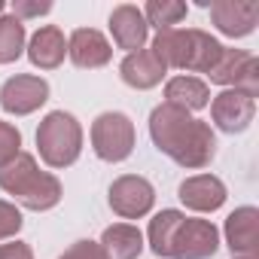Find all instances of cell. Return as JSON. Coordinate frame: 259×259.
Returning <instances> with one entry per match:
<instances>
[{"label": "cell", "instance_id": "obj_1", "mask_svg": "<svg viewBox=\"0 0 259 259\" xmlns=\"http://www.w3.org/2000/svg\"><path fill=\"white\" fill-rule=\"evenodd\" d=\"M150 138L162 156L186 171H201L217 159V135L210 122L165 101L150 113Z\"/></svg>", "mask_w": 259, "mask_h": 259}, {"label": "cell", "instance_id": "obj_2", "mask_svg": "<svg viewBox=\"0 0 259 259\" xmlns=\"http://www.w3.org/2000/svg\"><path fill=\"white\" fill-rule=\"evenodd\" d=\"M0 189L7 195H13V204L43 213L58 207L64 186L52 171H40L37 156L31 153H19L7 168H0Z\"/></svg>", "mask_w": 259, "mask_h": 259}, {"label": "cell", "instance_id": "obj_3", "mask_svg": "<svg viewBox=\"0 0 259 259\" xmlns=\"http://www.w3.org/2000/svg\"><path fill=\"white\" fill-rule=\"evenodd\" d=\"M37 153L43 165L52 171H64L76 165L82 156V125L73 113L67 110H52L40 119L37 125Z\"/></svg>", "mask_w": 259, "mask_h": 259}, {"label": "cell", "instance_id": "obj_4", "mask_svg": "<svg viewBox=\"0 0 259 259\" xmlns=\"http://www.w3.org/2000/svg\"><path fill=\"white\" fill-rule=\"evenodd\" d=\"M89 141L92 150L101 162L107 165H119L128 156L135 153L138 147V132H135V122L128 113L122 110H107L101 116H95L92 128H89Z\"/></svg>", "mask_w": 259, "mask_h": 259}, {"label": "cell", "instance_id": "obj_5", "mask_svg": "<svg viewBox=\"0 0 259 259\" xmlns=\"http://www.w3.org/2000/svg\"><path fill=\"white\" fill-rule=\"evenodd\" d=\"M207 79L223 89H238L256 101L259 98V58L247 49L223 46V55L213 64V70L207 73Z\"/></svg>", "mask_w": 259, "mask_h": 259}, {"label": "cell", "instance_id": "obj_6", "mask_svg": "<svg viewBox=\"0 0 259 259\" xmlns=\"http://www.w3.org/2000/svg\"><path fill=\"white\" fill-rule=\"evenodd\" d=\"M107 201L119 220H144L156 204V186L141 174H122L110 183Z\"/></svg>", "mask_w": 259, "mask_h": 259}, {"label": "cell", "instance_id": "obj_7", "mask_svg": "<svg viewBox=\"0 0 259 259\" xmlns=\"http://www.w3.org/2000/svg\"><path fill=\"white\" fill-rule=\"evenodd\" d=\"M49 101V82L37 73H16L0 85V107L10 116H31Z\"/></svg>", "mask_w": 259, "mask_h": 259}, {"label": "cell", "instance_id": "obj_8", "mask_svg": "<svg viewBox=\"0 0 259 259\" xmlns=\"http://www.w3.org/2000/svg\"><path fill=\"white\" fill-rule=\"evenodd\" d=\"M210 128H220L223 135H241L256 119V101L238 89H223L220 95L210 98Z\"/></svg>", "mask_w": 259, "mask_h": 259}, {"label": "cell", "instance_id": "obj_9", "mask_svg": "<svg viewBox=\"0 0 259 259\" xmlns=\"http://www.w3.org/2000/svg\"><path fill=\"white\" fill-rule=\"evenodd\" d=\"M207 10H210L213 28L232 40L250 37L259 25V4L256 0H213Z\"/></svg>", "mask_w": 259, "mask_h": 259}, {"label": "cell", "instance_id": "obj_10", "mask_svg": "<svg viewBox=\"0 0 259 259\" xmlns=\"http://www.w3.org/2000/svg\"><path fill=\"white\" fill-rule=\"evenodd\" d=\"M217 250H220V229L210 220L186 217L174 241V259H210Z\"/></svg>", "mask_w": 259, "mask_h": 259}, {"label": "cell", "instance_id": "obj_11", "mask_svg": "<svg viewBox=\"0 0 259 259\" xmlns=\"http://www.w3.org/2000/svg\"><path fill=\"white\" fill-rule=\"evenodd\" d=\"M107 25H110V37H113L116 49H125V55L144 49L147 40H150L147 19H144L141 7H135V4H119V7H113Z\"/></svg>", "mask_w": 259, "mask_h": 259}, {"label": "cell", "instance_id": "obj_12", "mask_svg": "<svg viewBox=\"0 0 259 259\" xmlns=\"http://www.w3.org/2000/svg\"><path fill=\"white\" fill-rule=\"evenodd\" d=\"M67 58L79 70H98L113 61V43L98 28H76L67 37Z\"/></svg>", "mask_w": 259, "mask_h": 259}, {"label": "cell", "instance_id": "obj_13", "mask_svg": "<svg viewBox=\"0 0 259 259\" xmlns=\"http://www.w3.org/2000/svg\"><path fill=\"white\" fill-rule=\"evenodd\" d=\"M177 198L195 213H213L226 204L229 189L217 174H192L177 186Z\"/></svg>", "mask_w": 259, "mask_h": 259}, {"label": "cell", "instance_id": "obj_14", "mask_svg": "<svg viewBox=\"0 0 259 259\" xmlns=\"http://www.w3.org/2000/svg\"><path fill=\"white\" fill-rule=\"evenodd\" d=\"M223 238L232 256H259V210L253 204L235 207L226 217Z\"/></svg>", "mask_w": 259, "mask_h": 259}, {"label": "cell", "instance_id": "obj_15", "mask_svg": "<svg viewBox=\"0 0 259 259\" xmlns=\"http://www.w3.org/2000/svg\"><path fill=\"white\" fill-rule=\"evenodd\" d=\"M119 76L128 89H138V92H150L156 85H162V79L168 76L165 64L156 58V52L150 46L138 49V52H128L119 64Z\"/></svg>", "mask_w": 259, "mask_h": 259}, {"label": "cell", "instance_id": "obj_16", "mask_svg": "<svg viewBox=\"0 0 259 259\" xmlns=\"http://www.w3.org/2000/svg\"><path fill=\"white\" fill-rule=\"evenodd\" d=\"M25 55L28 61L37 67V70H55L64 64L67 58V37L58 25H43L31 34L28 46H25Z\"/></svg>", "mask_w": 259, "mask_h": 259}, {"label": "cell", "instance_id": "obj_17", "mask_svg": "<svg viewBox=\"0 0 259 259\" xmlns=\"http://www.w3.org/2000/svg\"><path fill=\"white\" fill-rule=\"evenodd\" d=\"M165 104H174L186 113H198L210 104V85L201 76H189V73H177L171 79H165Z\"/></svg>", "mask_w": 259, "mask_h": 259}, {"label": "cell", "instance_id": "obj_18", "mask_svg": "<svg viewBox=\"0 0 259 259\" xmlns=\"http://www.w3.org/2000/svg\"><path fill=\"white\" fill-rule=\"evenodd\" d=\"M101 250L107 259H141V253L147 250L144 232L135 223H113L101 232Z\"/></svg>", "mask_w": 259, "mask_h": 259}, {"label": "cell", "instance_id": "obj_19", "mask_svg": "<svg viewBox=\"0 0 259 259\" xmlns=\"http://www.w3.org/2000/svg\"><path fill=\"white\" fill-rule=\"evenodd\" d=\"M220 55H223V43L213 37V34H207V31H201V28H186V64H183V73H210L213 70V64L220 61Z\"/></svg>", "mask_w": 259, "mask_h": 259}, {"label": "cell", "instance_id": "obj_20", "mask_svg": "<svg viewBox=\"0 0 259 259\" xmlns=\"http://www.w3.org/2000/svg\"><path fill=\"white\" fill-rule=\"evenodd\" d=\"M183 220H186V213L177 210V207H165L150 220V229H147L144 241L159 259H174V241H177V232H180Z\"/></svg>", "mask_w": 259, "mask_h": 259}, {"label": "cell", "instance_id": "obj_21", "mask_svg": "<svg viewBox=\"0 0 259 259\" xmlns=\"http://www.w3.org/2000/svg\"><path fill=\"white\" fill-rule=\"evenodd\" d=\"M150 49L165 64V70H183V64H186V28L159 31L153 37V46Z\"/></svg>", "mask_w": 259, "mask_h": 259}, {"label": "cell", "instance_id": "obj_22", "mask_svg": "<svg viewBox=\"0 0 259 259\" xmlns=\"http://www.w3.org/2000/svg\"><path fill=\"white\" fill-rule=\"evenodd\" d=\"M28 46V31L25 22H19L13 13L0 16V64H13L25 55Z\"/></svg>", "mask_w": 259, "mask_h": 259}, {"label": "cell", "instance_id": "obj_23", "mask_svg": "<svg viewBox=\"0 0 259 259\" xmlns=\"http://www.w3.org/2000/svg\"><path fill=\"white\" fill-rule=\"evenodd\" d=\"M141 13L147 19V28H156L159 34V31L177 28L189 16V7L180 4V0H147V7H141Z\"/></svg>", "mask_w": 259, "mask_h": 259}, {"label": "cell", "instance_id": "obj_24", "mask_svg": "<svg viewBox=\"0 0 259 259\" xmlns=\"http://www.w3.org/2000/svg\"><path fill=\"white\" fill-rule=\"evenodd\" d=\"M25 226V217H22V207L0 198V244L4 241H13Z\"/></svg>", "mask_w": 259, "mask_h": 259}, {"label": "cell", "instance_id": "obj_25", "mask_svg": "<svg viewBox=\"0 0 259 259\" xmlns=\"http://www.w3.org/2000/svg\"><path fill=\"white\" fill-rule=\"evenodd\" d=\"M19 153H22V132L13 122L0 119V168H7Z\"/></svg>", "mask_w": 259, "mask_h": 259}, {"label": "cell", "instance_id": "obj_26", "mask_svg": "<svg viewBox=\"0 0 259 259\" xmlns=\"http://www.w3.org/2000/svg\"><path fill=\"white\" fill-rule=\"evenodd\" d=\"M49 13H52V0H13V16L19 22L40 19V16H49Z\"/></svg>", "mask_w": 259, "mask_h": 259}, {"label": "cell", "instance_id": "obj_27", "mask_svg": "<svg viewBox=\"0 0 259 259\" xmlns=\"http://www.w3.org/2000/svg\"><path fill=\"white\" fill-rule=\"evenodd\" d=\"M58 259H107L104 256V250H101V244L98 241H89V238H82V241H73Z\"/></svg>", "mask_w": 259, "mask_h": 259}, {"label": "cell", "instance_id": "obj_28", "mask_svg": "<svg viewBox=\"0 0 259 259\" xmlns=\"http://www.w3.org/2000/svg\"><path fill=\"white\" fill-rule=\"evenodd\" d=\"M0 259H34V250H31V244L13 238V241L0 244Z\"/></svg>", "mask_w": 259, "mask_h": 259}, {"label": "cell", "instance_id": "obj_29", "mask_svg": "<svg viewBox=\"0 0 259 259\" xmlns=\"http://www.w3.org/2000/svg\"><path fill=\"white\" fill-rule=\"evenodd\" d=\"M7 13V4H4V0H0V16H4Z\"/></svg>", "mask_w": 259, "mask_h": 259}, {"label": "cell", "instance_id": "obj_30", "mask_svg": "<svg viewBox=\"0 0 259 259\" xmlns=\"http://www.w3.org/2000/svg\"><path fill=\"white\" fill-rule=\"evenodd\" d=\"M232 259H259V256H232Z\"/></svg>", "mask_w": 259, "mask_h": 259}]
</instances>
